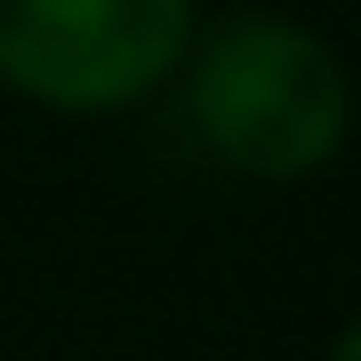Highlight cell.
Segmentation results:
<instances>
[{
  "label": "cell",
  "mask_w": 361,
  "mask_h": 361,
  "mask_svg": "<svg viewBox=\"0 0 361 361\" xmlns=\"http://www.w3.org/2000/svg\"><path fill=\"white\" fill-rule=\"evenodd\" d=\"M185 113L249 177H305L345 145V65L289 16H225L201 40Z\"/></svg>",
  "instance_id": "1"
},
{
  "label": "cell",
  "mask_w": 361,
  "mask_h": 361,
  "mask_svg": "<svg viewBox=\"0 0 361 361\" xmlns=\"http://www.w3.org/2000/svg\"><path fill=\"white\" fill-rule=\"evenodd\" d=\"M193 0H0V73L65 113L129 104L177 65Z\"/></svg>",
  "instance_id": "2"
},
{
  "label": "cell",
  "mask_w": 361,
  "mask_h": 361,
  "mask_svg": "<svg viewBox=\"0 0 361 361\" xmlns=\"http://www.w3.org/2000/svg\"><path fill=\"white\" fill-rule=\"evenodd\" d=\"M329 361H361V337L345 329V337H337V353H329Z\"/></svg>",
  "instance_id": "3"
}]
</instances>
